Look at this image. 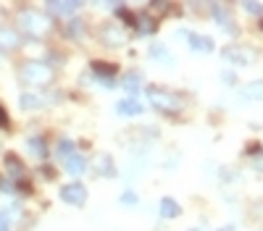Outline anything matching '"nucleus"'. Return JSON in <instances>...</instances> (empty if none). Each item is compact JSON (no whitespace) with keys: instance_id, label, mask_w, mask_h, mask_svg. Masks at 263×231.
Segmentation results:
<instances>
[{"instance_id":"nucleus-1","label":"nucleus","mask_w":263,"mask_h":231,"mask_svg":"<svg viewBox=\"0 0 263 231\" xmlns=\"http://www.w3.org/2000/svg\"><path fill=\"white\" fill-rule=\"evenodd\" d=\"M19 76L27 84H48V82H53V68L42 61H27L19 68Z\"/></svg>"},{"instance_id":"nucleus-2","label":"nucleus","mask_w":263,"mask_h":231,"mask_svg":"<svg viewBox=\"0 0 263 231\" xmlns=\"http://www.w3.org/2000/svg\"><path fill=\"white\" fill-rule=\"evenodd\" d=\"M19 29L27 34V37H42L50 29V21L40 16L37 11H21L19 14Z\"/></svg>"},{"instance_id":"nucleus-3","label":"nucleus","mask_w":263,"mask_h":231,"mask_svg":"<svg viewBox=\"0 0 263 231\" xmlns=\"http://www.w3.org/2000/svg\"><path fill=\"white\" fill-rule=\"evenodd\" d=\"M147 100L153 102V108L163 110V113H177L182 110V100L168 89H161V87H150L147 89Z\"/></svg>"},{"instance_id":"nucleus-4","label":"nucleus","mask_w":263,"mask_h":231,"mask_svg":"<svg viewBox=\"0 0 263 231\" xmlns=\"http://www.w3.org/2000/svg\"><path fill=\"white\" fill-rule=\"evenodd\" d=\"M221 55H224V61H229L234 66H250L258 61V50L247 48V45H229Z\"/></svg>"},{"instance_id":"nucleus-5","label":"nucleus","mask_w":263,"mask_h":231,"mask_svg":"<svg viewBox=\"0 0 263 231\" xmlns=\"http://www.w3.org/2000/svg\"><path fill=\"white\" fill-rule=\"evenodd\" d=\"M61 200L68 202V205H76V207H82L87 202V187L84 184H66V187H61Z\"/></svg>"},{"instance_id":"nucleus-6","label":"nucleus","mask_w":263,"mask_h":231,"mask_svg":"<svg viewBox=\"0 0 263 231\" xmlns=\"http://www.w3.org/2000/svg\"><path fill=\"white\" fill-rule=\"evenodd\" d=\"M100 40L106 45H111V48H119V45L127 42V34H124V29L116 27V24H106L100 29Z\"/></svg>"},{"instance_id":"nucleus-7","label":"nucleus","mask_w":263,"mask_h":231,"mask_svg":"<svg viewBox=\"0 0 263 231\" xmlns=\"http://www.w3.org/2000/svg\"><path fill=\"white\" fill-rule=\"evenodd\" d=\"M45 8H48V14L58 16V14H74V11L82 8V3H79V0H50Z\"/></svg>"},{"instance_id":"nucleus-8","label":"nucleus","mask_w":263,"mask_h":231,"mask_svg":"<svg viewBox=\"0 0 263 231\" xmlns=\"http://www.w3.org/2000/svg\"><path fill=\"white\" fill-rule=\"evenodd\" d=\"M134 29L140 32V34H153L158 29V21L150 14H137L134 16Z\"/></svg>"},{"instance_id":"nucleus-9","label":"nucleus","mask_w":263,"mask_h":231,"mask_svg":"<svg viewBox=\"0 0 263 231\" xmlns=\"http://www.w3.org/2000/svg\"><path fill=\"white\" fill-rule=\"evenodd\" d=\"M213 16H216V24H219V27H224L226 32H232V34L237 32V27H234L232 21H229V19H232V16H229V11H226L224 6H219V3H216V6H213Z\"/></svg>"},{"instance_id":"nucleus-10","label":"nucleus","mask_w":263,"mask_h":231,"mask_svg":"<svg viewBox=\"0 0 263 231\" xmlns=\"http://www.w3.org/2000/svg\"><path fill=\"white\" fill-rule=\"evenodd\" d=\"M19 34L14 32V29H6V27H0V48L3 50H14V48H19Z\"/></svg>"},{"instance_id":"nucleus-11","label":"nucleus","mask_w":263,"mask_h":231,"mask_svg":"<svg viewBox=\"0 0 263 231\" xmlns=\"http://www.w3.org/2000/svg\"><path fill=\"white\" fill-rule=\"evenodd\" d=\"M190 48L198 50V53H211L213 50V42L203 34H190Z\"/></svg>"},{"instance_id":"nucleus-12","label":"nucleus","mask_w":263,"mask_h":231,"mask_svg":"<svg viewBox=\"0 0 263 231\" xmlns=\"http://www.w3.org/2000/svg\"><path fill=\"white\" fill-rule=\"evenodd\" d=\"M6 168H8V176L11 179H21V176H24V163H21L16 155H6Z\"/></svg>"},{"instance_id":"nucleus-13","label":"nucleus","mask_w":263,"mask_h":231,"mask_svg":"<svg viewBox=\"0 0 263 231\" xmlns=\"http://www.w3.org/2000/svg\"><path fill=\"white\" fill-rule=\"evenodd\" d=\"M161 215H163V218H177V215H182L179 202H177L174 197H163V200H161Z\"/></svg>"},{"instance_id":"nucleus-14","label":"nucleus","mask_w":263,"mask_h":231,"mask_svg":"<svg viewBox=\"0 0 263 231\" xmlns=\"http://www.w3.org/2000/svg\"><path fill=\"white\" fill-rule=\"evenodd\" d=\"M116 110H119L121 116H140V113H142V102H137L134 97H132V100H121L119 105H116Z\"/></svg>"},{"instance_id":"nucleus-15","label":"nucleus","mask_w":263,"mask_h":231,"mask_svg":"<svg viewBox=\"0 0 263 231\" xmlns=\"http://www.w3.org/2000/svg\"><path fill=\"white\" fill-rule=\"evenodd\" d=\"M66 171L71 173V176H79V173L87 171V160L82 155H71V158L66 160Z\"/></svg>"},{"instance_id":"nucleus-16","label":"nucleus","mask_w":263,"mask_h":231,"mask_svg":"<svg viewBox=\"0 0 263 231\" xmlns=\"http://www.w3.org/2000/svg\"><path fill=\"white\" fill-rule=\"evenodd\" d=\"M150 58H153V61H158V63H163V66H171V55L166 50V45H161V42H153Z\"/></svg>"},{"instance_id":"nucleus-17","label":"nucleus","mask_w":263,"mask_h":231,"mask_svg":"<svg viewBox=\"0 0 263 231\" xmlns=\"http://www.w3.org/2000/svg\"><path fill=\"white\" fill-rule=\"evenodd\" d=\"M98 173H103V176H113V173H116V168H113V160H111V155H98Z\"/></svg>"},{"instance_id":"nucleus-18","label":"nucleus","mask_w":263,"mask_h":231,"mask_svg":"<svg viewBox=\"0 0 263 231\" xmlns=\"http://www.w3.org/2000/svg\"><path fill=\"white\" fill-rule=\"evenodd\" d=\"M27 145H29V153H32V155H37V158H45V155H48V145H45L42 137H32Z\"/></svg>"},{"instance_id":"nucleus-19","label":"nucleus","mask_w":263,"mask_h":231,"mask_svg":"<svg viewBox=\"0 0 263 231\" xmlns=\"http://www.w3.org/2000/svg\"><path fill=\"white\" fill-rule=\"evenodd\" d=\"M242 97L247 100H263V82H253L242 89Z\"/></svg>"},{"instance_id":"nucleus-20","label":"nucleus","mask_w":263,"mask_h":231,"mask_svg":"<svg viewBox=\"0 0 263 231\" xmlns=\"http://www.w3.org/2000/svg\"><path fill=\"white\" fill-rule=\"evenodd\" d=\"M40 105H42V100L37 95H21V108H24V110H34Z\"/></svg>"},{"instance_id":"nucleus-21","label":"nucleus","mask_w":263,"mask_h":231,"mask_svg":"<svg viewBox=\"0 0 263 231\" xmlns=\"http://www.w3.org/2000/svg\"><path fill=\"white\" fill-rule=\"evenodd\" d=\"M71 155H74V142H71V140H61V142H58V158L68 160Z\"/></svg>"},{"instance_id":"nucleus-22","label":"nucleus","mask_w":263,"mask_h":231,"mask_svg":"<svg viewBox=\"0 0 263 231\" xmlns=\"http://www.w3.org/2000/svg\"><path fill=\"white\" fill-rule=\"evenodd\" d=\"M124 89L132 92V95H137V92H140V76H137V74H129L127 79H124Z\"/></svg>"},{"instance_id":"nucleus-23","label":"nucleus","mask_w":263,"mask_h":231,"mask_svg":"<svg viewBox=\"0 0 263 231\" xmlns=\"http://www.w3.org/2000/svg\"><path fill=\"white\" fill-rule=\"evenodd\" d=\"M245 11H247V14H253V16H260L263 14V6L260 3H245Z\"/></svg>"},{"instance_id":"nucleus-24","label":"nucleus","mask_w":263,"mask_h":231,"mask_svg":"<svg viewBox=\"0 0 263 231\" xmlns=\"http://www.w3.org/2000/svg\"><path fill=\"white\" fill-rule=\"evenodd\" d=\"M121 202H124V205H137V194H134V192H124V194H121Z\"/></svg>"},{"instance_id":"nucleus-25","label":"nucleus","mask_w":263,"mask_h":231,"mask_svg":"<svg viewBox=\"0 0 263 231\" xmlns=\"http://www.w3.org/2000/svg\"><path fill=\"white\" fill-rule=\"evenodd\" d=\"M66 32H68V34H71V37H76V34H79V32H82V27H79V21L74 19V21H71V24H66Z\"/></svg>"},{"instance_id":"nucleus-26","label":"nucleus","mask_w":263,"mask_h":231,"mask_svg":"<svg viewBox=\"0 0 263 231\" xmlns=\"http://www.w3.org/2000/svg\"><path fill=\"white\" fill-rule=\"evenodd\" d=\"M119 11H121V8H119ZM121 19H124V24H132V27H134V16H132V14H127V11H121Z\"/></svg>"},{"instance_id":"nucleus-27","label":"nucleus","mask_w":263,"mask_h":231,"mask_svg":"<svg viewBox=\"0 0 263 231\" xmlns=\"http://www.w3.org/2000/svg\"><path fill=\"white\" fill-rule=\"evenodd\" d=\"M0 189H3V192H14V181H0Z\"/></svg>"},{"instance_id":"nucleus-28","label":"nucleus","mask_w":263,"mask_h":231,"mask_svg":"<svg viewBox=\"0 0 263 231\" xmlns=\"http://www.w3.org/2000/svg\"><path fill=\"white\" fill-rule=\"evenodd\" d=\"M3 126H8V113L0 108V129H3Z\"/></svg>"},{"instance_id":"nucleus-29","label":"nucleus","mask_w":263,"mask_h":231,"mask_svg":"<svg viewBox=\"0 0 263 231\" xmlns=\"http://www.w3.org/2000/svg\"><path fill=\"white\" fill-rule=\"evenodd\" d=\"M253 163H255V168H258V171H263V153H258V155H255Z\"/></svg>"},{"instance_id":"nucleus-30","label":"nucleus","mask_w":263,"mask_h":231,"mask_svg":"<svg viewBox=\"0 0 263 231\" xmlns=\"http://www.w3.org/2000/svg\"><path fill=\"white\" fill-rule=\"evenodd\" d=\"M0 231H11V228H8V221H6V215H0Z\"/></svg>"},{"instance_id":"nucleus-31","label":"nucleus","mask_w":263,"mask_h":231,"mask_svg":"<svg viewBox=\"0 0 263 231\" xmlns=\"http://www.w3.org/2000/svg\"><path fill=\"white\" fill-rule=\"evenodd\" d=\"M150 8H155V11H168V3H153Z\"/></svg>"},{"instance_id":"nucleus-32","label":"nucleus","mask_w":263,"mask_h":231,"mask_svg":"<svg viewBox=\"0 0 263 231\" xmlns=\"http://www.w3.org/2000/svg\"><path fill=\"white\" fill-rule=\"evenodd\" d=\"M224 231H232V226H226V228H224Z\"/></svg>"},{"instance_id":"nucleus-33","label":"nucleus","mask_w":263,"mask_h":231,"mask_svg":"<svg viewBox=\"0 0 263 231\" xmlns=\"http://www.w3.org/2000/svg\"><path fill=\"white\" fill-rule=\"evenodd\" d=\"M190 231H200V228H190Z\"/></svg>"}]
</instances>
